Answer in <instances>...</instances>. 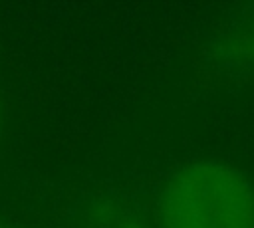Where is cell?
I'll use <instances>...</instances> for the list:
<instances>
[{"instance_id": "cell-2", "label": "cell", "mask_w": 254, "mask_h": 228, "mask_svg": "<svg viewBox=\"0 0 254 228\" xmlns=\"http://www.w3.org/2000/svg\"><path fill=\"white\" fill-rule=\"evenodd\" d=\"M210 65L230 81L254 79V2L234 8L206 46Z\"/></svg>"}, {"instance_id": "cell-3", "label": "cell", "mask_w": 254, "mask_h": 228, "mask_svg": "<svg viewBox=\"0 0 254 228\" xmlns=\"http://www.w3.org/2000/svg\"><path fill=\"white\" fill-rule=\"evenodd\" d=\"M77 228H159L155 218L131 196L105 192L91 198L81 214Z\"/></svg>"}, {"instance_id": "cell-4", "label": "cell", "mask_w": 254, "mask_h": 228, "mask_svg": "<svg viewBox=\"0 0 254 228\" xmlns=\"http://www.w3.org/2000/svg\"><path fill=\"white\" fill-rule=\"evenodd\" d=\"M0 228H20V226H16V224H10V222H2V220H0Z\"/></svg>"}, {"instance_id": "cell-5", "label": "cell", "mask_w": 254, "mask_h": 228, "mask_svg": "<svg viewBox=\"0 0 254 228\" xmlns=\"http://www.w3.org/2000/svg\"><path fill=\"white\" fill-rule=\"evenodd\" d=\"M0 135H2V107H0Z\"/></svg>"}, {"instance_id": "cell-1", "label": "cell", "mask_w": 254, "mask_h": 228, "mask_svg": "<svg viewBox=\"0 0 254 228\" xmlns=\"http://www.w3.org/2000/svg\"><path fill=\"white\" fill-rule=\"evenodd\" d=\"M155 222L159 228H254V182L218 159L185 163L163 182Z\"/></svg>"}]
</instances>
